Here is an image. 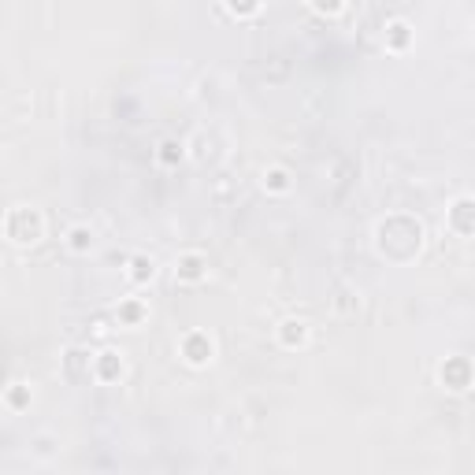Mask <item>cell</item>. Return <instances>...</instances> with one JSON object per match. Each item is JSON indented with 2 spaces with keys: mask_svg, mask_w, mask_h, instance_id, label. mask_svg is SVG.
<instances>
[{
  "mask_svg": "<svg viewBox=\"0 0 475 475\" xmlns=\"http://www.w3.org/2000/svg\"><path fill=\"white\" fill-rule=\"evenodd\" d=\"M372 246H375L379 260H386L393 267H409L427 249V227L409 212H390L375 223Z\"/></svg>",
  "mask_w": 475,
  "mask_h": 475,
  "instance_id": "obj_1",
  "label": "cell"
},
{
  "mask_svg": "<svg viewBox=\"0 0 475 475\" xmlns=\"http://www.w3.org/2000/svg\"><path fill=\"white\" fill-rule=\"evenodd\" d=\"M45 230H49V219L42 208L34 205H12L5 212V238L15 246V249H34L45 242Z\"/></svg>",
  "mask_w": 475,
  "mask_h": 475,
  "instance_id": "obj_2",
  "label": "cell"
},
{
  "mask_svg": "<svg viewBox=\"0 0 475 475\" xmlns=\"http://www.w3.org/2000/svg\"><path fill=\"white\" fill-rule=\"evenodd\" d=\"M60 375H63L67 386H90V383H97V349L71 345L60 356Z\"/></svg>",
  "mask_w": 475,
  "mask_h": 475,
  "instance_id": "obj_3",
  "label": "cell"
},
{
  "mask_svg": "<svg viewBox=\"0 0 475 475\" xmlns=\"http://www.w3.org/2000/svg\"><path fill=\"white\" fill-rule=\"evenodd\" d=\"M439 383H442V390H450V393H468V390L475 386V364H471V356H460V353L446 356V361L439 364Z\"/></svg>",
  "mask_w": 475,
  "mask_h": 475,
  "instance_id": "obj_4",
  "label": "cell"
},
{
  "mask_svg": "<svg viewBox=\"0 0 475 475\" xmlns=\"http://www.w3.org/2000/svg\"><path fill=\"white\" fill-rule=\"evenodd\" d=\"M179 356L189 368H208L216 361V342L208 331H186L179 342Z\"/></svg>",
  "mask_w": 475,
  "mask_h": 475,
  "instance_id": "obj_5",
  "label": "cell"
},
{
  "mask_svg": "<svg viewBox=\"0 0 475 475\" xmlns=\"http://www.w3.org/2000/svg\"><path fill=\"white\" fill-rule=\"evenodd\" d=\"M446 230L453 238H475V193H460L446 208Z\"/></svg>",
  "mask_w": 475,
  "mask_h": 475,
  "instance_id": "obj_6",
  "label": "cell"
},
{
  "mask_svg": "<svg viewBox=\"0 0 475 475\" xmlns=\"http://www.w3.org/2000/svg\"><path fill=\"white\" fill-rule=\"evenodd\" d=\"M208 279V257L201 249H182L175 257V283L179 286H201Z\"/></svg>",
  "mask_w": 475,
  "mask_h": 475,
  "instance_id": "obj_7",
  "label": "cell"
},
{
  "mask_svg": "<svg viewBox=\"0 0 475 475\" xmlns=\"http://www.w3.org/2000/svg\"><path fill=\"white\" fill-rule=\"evenodd\" d=\"M275 342H279L283 349H290V353L308 349V342H312V324L301 320V315H286V320L275 327Z\"/></svg>",
  "mask_w": 475,
  "mask_h": 475,
  "instance_id": "obj_8",
  "label": "cell"
},
{
  "mask_svg": "<svg viewBox=\"0 0 475 475\" xmlns=\"http://www.w3.org/2000/svg\"><path fill=\"white\" fill-rule=\"evenodd\" d=\"M412 42H416V30H412L409 19H390V23L383 26V49H386V53L402 56V53L412 49Z\"/></svg>",
  "mask_w": 475,
  "mask_h": 475,
  "instance_id": "obj_9",
  "label": "cell"
},
{
  "mask_svg": "<svg viewBox=\"0 0 475 475\" xmlns=\"http://www.w3.org/2000/svg\"><path fill=\"white\" fill-rule=\"evenodd\" d=\"M127 375V361L119 349H97V383L101 386H119Z\"/></svg>",
  "mask_w": 475,
  "mask_h": 475,
  "instance_id": "obj_10",
  "label": "cell"
},
{
  "mask_svg": "<svg viewBox=\"0 0 475 475\" xmlns=\"http://www.w3.org/2000/svg\"><path fill=\"white\" fill-rule=\"evenodd\" d=\"M219 156H223V145H219L216 131H201V134H193V138H189V160H193L197 168L216 164Z\"/></svg>",
  "mask_w": 475,
  "mask_h": 475,
  "instance_id": "obj_11",
  "label": "cell"
},
{
  "mask_svg": "<svg viewBox=\"0 0 475 475\" xmlns=\"http://www.w3.org/2000/svg\"><path fill=\"white\" fill-rule=\"evenodd\" d=\"M152 160H156V168L175 171L182 160H189V141H186V138H164L160 145H156Z\"/></svg>",
  "mask_w": 475,
  "mask_h": 475,
  "instance_id": "obj_12",
  "label": "cell"
},
{
  "mask_svg": "<svg viewBox=\"0 0 475 475\" xmlns=\"http://www.w3.org/2000/svg\"><path fill=\"white\" fill-rule=\"evenodd\" d=\"M260 186H264L267 197H286L294 189V171L286 164H267L260 171Z\"/></svg>",
  "mask_w": 475,
  "mask_h": 475,
  "instance_id": "obj_13",
  "label": "cell"
},
{
  "mask_svg": "<svg viewBox=\"0 0 475 475\" xmlns=\"http://www.w3.org/2000/svg\"><path fill=\"white\" fill-rule=\"evenodd\" d=\"M127 283L134 286V290H145L152 279H156V260L149 257V253H134L131 260H127Z\"/></svg>",
  "mask_w": 475,
  "mask_h": 475,
  "instance_id": "obj_14",
  "label": "cell"
},
{
  "mask_svg": "<svg viewBox=\"0 0 475 475\" xmlns=\"http://www.w3.org/2000/svg\"><path fill=\"white\" fill-rule=\"evenodd\" d=\"M145 320H149V305H145L141 297H127V301H119V308H115V324H119V327L134 331V327H141Z\"/></svg>",
  "mask_w": 475,
  "mask_h": 475,
  "instance_id": "obj_15",
  "label": "cell"
},
{
  "mask_svg": "<svg viewBox=\"0 0 475 475\" xmlns=\"http://www.w3.org/2000/svg\"><path fill=\"white\" fill-rule=\"evenodd\" d=\"M93 227H86V223H74V227H67V234H63V249L67 253H74V257H90L93 253Z\"/></svg>",
  "mask_w": 475,
  "mask_h": 475,
  "instance_id": "obj_16",
  "label": "cell"
},
{
  "mask_svg": "<svg viewBox=\"0 0 475 475\" xmlns=\"http://www.w3.org/2000/svg\"><path fill=\"white\" fill-rule=\"evenodd\" d=\"M30 402H34L30 383H8V386H5V409H8V412H26Z\"/></svg>",
  "mask_w": 475,
  "mask_h": 475,
  "instance_id": "obj_17",
  "label": "cell"
},
{
  "mask_svg": "<svg viewBox=\"0 0 475 475\" xmlns=\"http://www.w3.org/2000/svg\"><path fill=\"white\" fill-rule=\"evenodd\" d=\"M223 8L227 15H234L238 23H246V19H257L264 12V0H223Z\"/></svg>",
  "mask_w": 475,
  "mask_h": 475,
  "instance_id": "obj_18",
  "label": "cell"
},
{
  "mask_svg": "<svg viewBox=\"0 0 475 475\" xmlns=\"http://www.w3.org/2000/svg\"><path fill=\"white\" fill-rule=\"evenodd\" d=\"M345 5H349V0H308V8L320 19H338L345 12Z\"/></svg>",
  "mask_w": 475,
  "mask_h": 475,
  "instance_id": "obj_19",
  "label": "cell"
},
{
  "mask_svg": "<svg viewBox=\"0 0 475 475\" xmlns=\"http://www.w3.org/2000/svg\"><path fill=\"white\" fill-rule=\"evenodd\" d=\"M334 308H338L342 315H353L356 308H361V294H353L349 286H342V290H338V297H334Z\"/></svg>",
  "mask_w": 475,
  "mask_h": 475,
  "instance_id": "obj_20",
  "label": "cell"
}]
</instances>
